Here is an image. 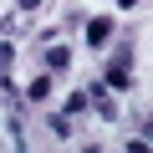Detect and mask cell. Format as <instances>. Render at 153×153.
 Here are the masks:
<instances>
[{"label":"cell","instance_id":"3957f363","mask_svg":"<svg viewBox=\"0 0 153 153\" xmlns=\"http://www.w3.org/2000/svg\"><path fill=\"white\" fill-rule=\"evenodd\" d=\"M107 87H112V92H133V71L112 61V66H107Z\"/></svg>","mask_w":153,"mask_h":153},{"label":"cell","instance_id":"9c48e42d","mask_svg":"<svg viewBox=\"0 0 153 153\" xmlns=\"http://www.w3.org/2000/svg\"><path fill=\"white\" fill-rule=\"evenodd\" d=\"M46 5V0H21V10H41Z\"/></svg>","mask_w":153,"mask_h":153},{"label":"cell","instance_id":"7a4b0ae2","mask_svg":"<svg viewBox=\"0 0 153 153\" xmlns=\"http://www.w3.org/2000/svg\"><path fill=\"white\" fill-rule=\"evenodd\" d=\"M41 61H46V71H66V61H71V51H66V46H61V41H51V46H46V56H41Z\"/></svg>","mask_w":153,"mask_h":153},{"label":"cell","instance_id":"277c9868","mask_svg":"<svg viewBox=\"0 0 153 153\" xmlns=\"http://www.w3.org/2000/svg\"><path fill=\"white\" fill-rule=\"evenodd\" d=\"M21 97H26V102H46V97H51V71H41L36 82H31V87L21 92Z\"/></svg>","mask_w":153,"mask_h":153},{"label":"cell","instance_id":"6da1fadb","mask_svg":"<svg viewBox=\"0 0 153 153\" xmlns=\"http://www.w3.org/2000/svg\"><path fill=\"white\" fill-rule=\"evenodd\" d=\"M107 36H112V21H107V16H92V21H87V46H102Z\"/></svg>","mask_w":153,"mask_h":153},{"label":"cell","instance_id":"30bf717a","mask_svg":"<svg viewBox=\"0 0 153 153\" xmlns=\"http://www.w3.org/2000/svg\"><path fill=\"white\" fill-rule=\"evenodd\" d=\"M143 5V0H117V10H138Z\"/></svg>","mask_w":153,"mask_h":153},{"label":"cell","instance_id":"8992f818","mask_svg":"<svg viewBox=\"0 0 153 153\" xmlns=\"http://www.w3.org/2000/svg\"><path fill=\"white\" fill-rule=\"evenodd\" d=\"M10 66H16V46H10V41H0V71H10Z\"/></svg>","mask_w":153,"mask_h":153},{"label":"cell","instance_id":"52a82bcc","mask_svg":"<svg viewBox=\"0 0 153 153\" xmlns=\"http://www.w3.org/2000/svg\"><path fill=\"white\" fill-rule=\"evenodd\" d=\"M66 112H87V87H82V92H71V97H66Z\"/></svg>","mask_w":153,"mask_h":153},{"label":"cell","instance_id":"ba28073f","mask_svg":"<svg viewBox=\"0 0 153 153\" xmlns=\"http://www.w3.org/2000/svg\"><path fill=\"white\" fill-rule=\"evenodd\" d=\"M112 61H117V66H128V61H133V41H117V51H112Z\"/></svg>","mask_w":153,"mask_h":153},{"label":"cell","instance_id":"5b68a950","mask_svg":"<svg viewBox=\"0 0 153 153\" xmlns=\"http://www.w3.org/2000/svg\"><path fill=\"white\" fill-rule=\"evenodd\" d=\"M46 133L51 138H71V112H51L46 117Z\"/></svg>","mask_w":153,"mask_h":153}]
</instances>
